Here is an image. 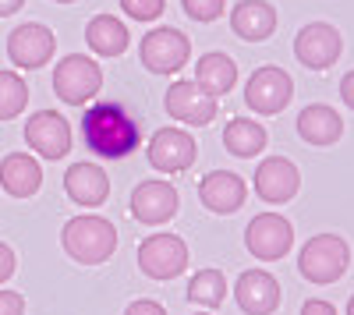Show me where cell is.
Here are the masks:
<instances>
[{
  "mask_svg": "<svg viewBox=\"0 0 354 315\" xmlns=\"http://www.w3.org/2000/svg\"><path fill=\"white\" fill-rule=\"evenodd\" d=\"M290 96H294V82H290V75H287L283 68H277V64L255 68V75H252L248 85H245V103H248L255 113H262V117H273V113L287 110Z\"/></svg>",
  "mask_w": 354,
  "mask_h": 315,
  "instance_id": "7",
  "label": "cell"
},
{
  "mask_svg": "<svg viewBox=\"0 0 354 315\" xmlns=\"http://www.w3.org/2000/svg\"><path fill=\"white\" fill-rule=\"evenodd\" d=\"M245 245H248V251L255 255V259L277 262V259H283V255L290 251V245H294V227L280 213H259L245 227Z\"/></svg>",
  "mask_w": 354,
  "mask_h": 315,
  "instance_id": "8",
  "label": "cell"
},
{
  "mask_svg": "<svg viewBox=\"0 0 354 315\" xmlns=\"http://www.w3.org/2000/svg\"><path fill=\"white\" fill-rule=\"evenodd\" d=\"M198 315H209V312H198Z\"/></svg>",
  "mask_w": 354,
  "mask_h": 315,
  "instance_id": "37",
  "label": "cell"
},
{
  "mask_svg": "<svg viewBox=\"0 0 354 315\" xmlns=\"http://www.w3.org/2000/svg\"><path fill=\"white\" fill-rule=\"evenodd\" d=\"M21 4H25V0H0V18L18 15V11H21Z\"/></svg>",
  "mask_w": 354,
  "mask_h": 315,
  "instance_id": "34",
  "label": "cell"
},
{
  "mask_svg": "<svg viewBox=\"0 0 354 315\" xmlns=\"http://www.w3.org/2000/svg\"><path fill=\"white\" fill-rule=\"evenodd\" d=\"M163 106L174 121H185V124H209L216 117V99L213 96H205L195 82L181 78V82H170V89L163 96Z\"/></svg>",
  "mask_w": 354,
  "mask_h": 315,
  "instance_id": "13",
  "label": "cell"
},
{
  "mask_svg": "<svg viewBox=\"0 0 354 315\" xmlns=\"http://www.w3.org/2000/svg\"><path fill=\"white\" fill-rule=\"evenodd\" d=\"M64 191L75 206L82 209H96L106 202L110 195V178L100 163H71L64 174Z\"/></svg>",
  "mask_w": 354,
  "mask_h": 315,
  "instance_id": "18",
  "label": "cell"
},
{
  "mask_svg": "<svg viewBox=\"0 0 354 315\" xmlns=\"http://www.w3.org/2000/svg\"><path fill=\"white\" fill-rule=\"evenodd\" d=\"M340 96H344V103L354 110V71L344 75V82H340Z\"/></svg>",
  "mask_w": 354,
  "mask_h": 315,
  "instance_id": "33",
  "label": "cell"
},
{
  "mask_svg": "<svg viewBox=\"0 0 354 315\" xmlns=\"http://www.w3.org/2000/svg\"><path fill=\"white\" fill-rule=\"evenodd\" d=\"M266 142H270V135H266V128L252 117H230L227 128H223V146L227 153L241 156V160H252L266 149Z\"/></svg>",
  "mask_w": 354,
  "mask_h": 315,
  "instance_id": "24",
  "label": "cell"
},
{
  "mask_svg": "<svg viewBox=\"0 0 354 315\" xmlns=\"http://www.w3.org/2000/svg\"><path fill=\"white\" fill-rule=\"evenodd\" d=\"M227 298V280L220 269H198L188 280V301L202 305V308H220Z\"/></svg>",
  "mask_w": 354,
  "mask_h": 315,
  "instance_id": "25",
  "label": "cell"
},
{
  "mask_svg": "<svg viewBox=\"0 0 354 315\" xmlns=\"http://www.w3.org/2000/svg\"><path fill=\"white\" fill-rule=\"evenodd\" d=\"M28 106V82L15 71H0V121H15Z\"/></svg>",
  "mask_w": 354,
  "mask_h": 315,
  "instance_id": "26",
  "label": "cell"
},
{
  "mask_svg": "<svg viewBox=\"0 0 354 315\" xmlns=\"http://www.w3.org/2000/svg\"><path fill=\"white\" fill-rule=\"evenodd\" d=\"M198 198L209 213L230 216L245 206L248 188H245V178H238L234 170H213V174H205L198 181Z\"/></svg>",
  "mask_w": 354,
  "mask_h": 315,
  "instance_id": "16",
  "label": "cell"
},
{
  "mask_svg": "<svg viewBox=\"0 0 354 315\" xmlns=\"http://www.w3.org/2000/svg\"><path fill=\"white\" fill-rule=\"evenodd\" d=\"M230 28L245 43H262L277 32V8L270 0H241L230 11Z\"/></svg>",
  "mask_w": 354,
  "mask_h": 315,
  "instance_id": "19",
  "label": "cell"
},
{
  "mask_svg": "<svg viewBox=\"0 0 354 315\" xmlns=\"http://www.w3.org/2000/svg\"><path fill=\"white\" fill-rule=\"evenodd\" d=\"M234 82H238V64L230 61L227 53L213 50V53H202L198 64H195V85L205 93V96H227L234 89Z\"/></svg>",
  "mask_w": 354,
  "mask_h": 315,
  "instance_id": "21",
  "label": "cell"
},
{
  "mask_svg": "<svg viewBox=\"0 0 354 315\" xmlns=\"http://www.w3.org/2000/svg\"><path fill=\"white\" fill-rule=\"evenodd\" d=\"M138 269L153 280H174L188 269V245L177 234H153L138 245Z\"/></svg>",
  "mask_w": 354,
  "mask_h": 315,
  "instance_id": "6",
  "label": "cell"
},
{
  "mask_svg": "<svg viewBox=\"0 0 354 315\" xmlns=\"http://www.w3.org/2000/svg\"><path fill=\"white\" fill-rule=\"evenodd\" d=\"M298 131L301 138L308 142V146H333V142H340L344 135V121L340 113L326 103H312L298 113Z\"/></svg>",
  "mask_w": 354,
  "mask_h": 315,
  "instance_id": "22",
  "label": "cell"
},
{
  "mask_svg": "<svg viewBox=\"0 0 354 315\" xmlns=\"http://www.w3.org/2000/svg\"><path fill=\"white\" fill-rule=\"evenodd\" d=\"M25 312V298L18 291H0V315H21Z\"/></svg>",
  "mask_w": 354,
  "mask_h": 315,
  "instance_id": "29",
  "label": "cell"
},
{
  "mask_svg": "<svg viewBox=\"0 0 354 315\" xmlns=\"http://www.w3.org/2000/svg\"><path fill=\"white\" fill-rule=\"evenodd\" d=\"M351 266V245L340 234H315L298 255V273L308 283H337Z\"/></svg>",
  "mask_w": 354,
  "mask_h": 315,
  "instance_id": "3",
  "label": "cell"
},
{
  "mask_svg": "<svg viewBox=\"0 0 354 315\" xmlns=\"http://www.w3.org/2000/svg\"><path fill=\"white\" fill-rule=\"evenodd\" d=\"M138 57H142V68L153 71V75H177L188 57H192V43L181 28H170V25H160L153 32L142 36V46H138Z\"/></svg>",
  "mask_w": 354,
  "mask_h": 315,
  "instance_id": "5",
  "label": "cell"
},
{
  "mask_svg": "<svg viewBox=\"0 0 354 315\" xmlns=\"http://www.w3.org/2000/svg\"><path fill=\"white\" fill-rule=\"evenodd\" d=\"M61 245L82 266H100L117 251V227L106 216H75L64 223Z\"/></svg>",
  "mask_w": 354,
  "mask_h": 315,
  "instance_id": "2",
  "label": "cell"
},
{
  "mask_svg": "<svg viewBox=\"0 0 354 315\" xmlns=\"http://www.w3.org/2000/svg\"><path fill=\"white\" fill-rule=\"evenodd\" d=\"M53 50H57V39H53L50 28L39 25V21H25L8 36V57H11V64L21 68V71H39L53 57Z\"/></svg>",
  "mask_w": 354,
  "mask_h": 315,
  "instance_id": "11",
  "label": "cell"
},
{
  "mask_svg": "<svg viewBox=\"0 0 354 315\" xmlns=\"http://www.w3.org/2000/svg\"><path fill=\"white\" fill-rule=\"evenodd\" d=\"M103 89V71L93 57L85 53H68L57 61L53 68V93L61 103H71V106H82L88 103L96 93Z\"/></svg>",
  "mask_w": 354,
  "mask_h": 315,
  "instance_id": "4",
  "label": "cell"
},
{
  "mask_svg": "<svg viewBox=\"0 0 354 315\" xmlns=\"http://www.w3.org/2000/svg\"><path fill=\"white\" fill-rule=\"evenodd\" d=\"M121 11L135 21H156L167 11V0H121Z\"/></svg>",
  "mask_w": 354,
  "mask_h": 315,
  "instance_id": "27",
  "label": "cell"
},
{
  "mask_svg": "<svg viewBox=\"0 0 354 315\" xmlns=\"http://www.w3.org/2000/svg\"><path fill=\"white\" fill-rule=\"evenodd\" d=\"M124 315H167V308L160 301H149V298H142V301H131L124 308Z\"/></svg>",
  "mask_w": 354,
  "mask_h": 315,
  "instance_id": "30",
  "label": "cell"
},
{
  "mask_svg": "<svg viewBox=\"0 0 354 315\" xmlns=\"http://www.w3.org/2000/svg\"><path fill=\"white\" fill-rule=\"evenodd\" d=\"M181 8L195 21H216L227 8V0H181Z\"/></svg>",
  "mask_w": 354,
  "mask_h": 315,
  "instance_id": "28",
  "label": "cell"
},
{
  "mask_svg": "<svg viewBox=\"0 0 354 315\" xmlns=\"http://www.w3.org/2000/svg\"><path fill=\"white\" fill-rule=\"evenodd\" d=\"M347 315H354V294H351V301H347Z\"/></svg>",
  "mask_w": 354,
  "mask_h": 315,
  "instance_id": "35",
  "label": "cell"
},
{
  "mask_svg": "<svg viewBox=\"0 0 354 315\" xmlns=\"http://www.w3.org/2000/svg\"><path fill=\"white\" fill-rule=\"evenodd\" d=\"M234 301L245 315H273L280 308V283L266 269H248L234 283Z\"/></svg>",
  "mask_w": 354,
  "mask_h": 315,
  "instance_id": "17",
  "label": "cell"
},
{
  "mask_svg": "<svg viewBox=\"0 0 354 315\" xmlns=\"http://www.w3.org/2000/svg\"><path fill=\"white\" fill-rule=\"evenodd\" d=\"M57 4H71V0H57Z\"/></svg>",
  "mask_w": 354,
  "mask_h": 315,
  "instance_id": "36",
  "label": "cell"
},
{
  "mask_svg": "<svg viewBox=\"0 0 354 315\" xmlns=\"http://www.w3.org/2000/svg\"><path fill=\"white\" fill-rule=\"evenodd\" d=\"M301 315H337V308L330 305V301H305V308H301Z\"/></svg>",
  "mask_w": 354,
  "mask_h": 315,
  "instance_id": "32",
  "label": "cell"
},
{
  "mask_svg": "<svg viewBox=\"0 0 354 315\" xmlns=\"http://www.w3.org/2000/svg\"><path fill=\"white\" fill-rule=\"evenodd\" d=\"M21 135L28 142V149L39 153L43 160H64L71 153V124L57 110H36Z\"/></svg>",
  "mask_w": 354,
  "mask_h": 315,
  "instance_id": "9",
  "label": "cell"
},
{
  "mask_svg": "<svg viewBox=\"0 0 354 315\" xmlns=\"http://www.w3.org/2000/svg\"><path fill=\"white\" fill-rule=\"evenodd\" d=\"M85 43L100 57H121L128 50V25L113 15H96L85 25Z\"/></svg>",
  "mask_w": 354,
  "mask_h": 315,
  "instance_id": "23",
  "label": "cell"
},
{
  "mask_svg": "<svg viewBox=\"0 0 354 315\" xmlns=\"http://www.w3.org/2000/svg\"><path fill=\"white\" fill-rule=\"evenodd\" d=\"M82 138L88 153L103 160H124L138 149L142 131L138 121L131 117V110L110 99V103H93L82 113Z\"/></svg>",
  "mask_w": 354,
  "mask_h": 315,
  "instance_id": "1",
  "label": "cell"
},
{
  "mask_svg": "<svg viewBox=\"0 0 354 315\" xmlns=\"http://www.w3.org/2000/svg\"><path fill=\"white\" fill-rule=\"evenodd\" d=\"M195 156H198L195 138L181 128H160L149 142V163L160 174H181L195 163Z\"/></svg>",
  "mask_w": 354,
  "mask_h": 315,
  "instance_id": "12",
  "label": "cell"
},
{
  "mask_svg": "<svg viewBox=\"0 0 354 315\" xmlns=\"http://www.w3.org/2000/svg\"><path fill=\"white\" fill-rule=\"evenodd\" d=\"M294 53H298V61L312 71H326L340 61V53H344V39L340 32L330 25V21H312L305 25L298 39H294Z\"/></svg>",
  "mask_w": 354,
  "mask_h": 315,
  "instance_id": "10",
  "label": "cell"
},
{
  "mask_svg": "<svg viewBox=\"0 0 354 315\" xmlns=\"http://www.w3.org/2000/svg\"><path fill=\"white\" fill-rule=\"evenodd\" d=\"M15 266H18V259H15V251L4 245V241H0V283H4V280H11L15 276Z\"/></svg>",
  "mask_w": 354,
  "mask_h": 315,
  "instance_id": "31",
  "label": "cell"
},
{
  "mask_svg": "<svg viewBox=\"0 0 354 315\" xmlns=\"http://www.w3.org/2000/svg\"><path fill=\"white\" fill-rule=\"evenodd\" d=\"M177 202H181V198H177V188L170 181H142L131 191L128 209H131V216L138 223L156 227V223H167L177 213Z\"/></svg>",
  "mask_w": 354,
  "mask_h": 315,
  "instance_id": "14",
  "label": "cell"
},
{
  "mask_svg": "<svg viewBox=\"0 0 354 315\" xmlns=\"http://www.w3.org/2000/svg\"><path fill=\"white\" fill-rule=\"evenodd\" d=\"M43 184V166L28 153H8L0 160V188L11 198H32Z\"/></svg>",
  "mask_w": 354,
  "mask_h": 315,
  "instance_id": "20",
  "label": "cell"
},
{
  "mask_svg": "<svg viewBox=\"0 0 354 315\" xmlns=\"http://www.w3.org/2000/svg\"><path fill=\"white\" fill-rule=\"evenodd\" d=\"M301 188V174L298 166L283 156H270L255 166V195L266 198V202H290Z\"/></svg>",
  "mask_w": 354,
  "mask_h": 315,
  "instance_id": "15",
  "label": "cell"
}]
</instances>
